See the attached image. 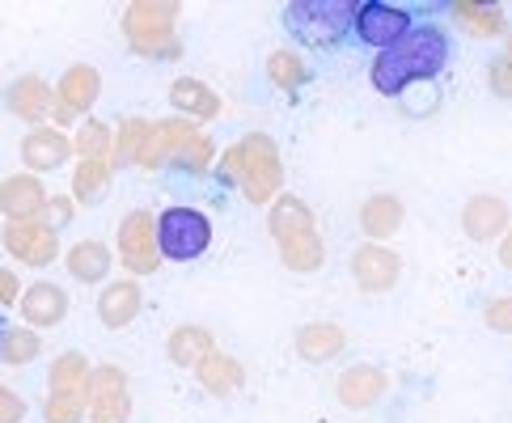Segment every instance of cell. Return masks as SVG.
Returning a JSON list of instances; mask_svg holds the SVG:
<instances>
[{
  "instance_id": "6da1fadb",
  "label": "cell",
  "mask_w": 512,
  "mask_h": 423,
  "mask_svg": "<svg viewBox=\"0 0 512 423\" xmlns=\"http://www.w3.org/2000/svg\"><path fill=\"white\" fill-rule=\"evenodd\" d=\"M453 60V39L441 22H419L411 34H402L394 47L373 55L369 64V85L381 98L398 102L411 85L436 81Z\"/></svg>"
},
{
  "instance_id": "7a4b0ae2",
  "label": "cell",
  "mask_w": 512,
  "mask_h": 423,
  "mask_svg": "<svg viewBox=\"0 0 512 423\" xmlns=\"http://www.w3.org/2000/svg\"><path fill=\"white\" fill-rule=\"evenodd\" d=\"M216 178L221 187H237L246 195V204L254 208H271L276 199L284 195V161H280V149L276 140L267 132H250L237 144L216 157Z\"/></svg>"
},
{
  "instance_id": "3957f363",
  "label": "cell",
  "mask_w": 512,
  "mask_h": 423,
  "mask_svg": "<svg viewBox=\"0 0 512 423\" xmlns=\"http://www.w3.org/2000/svg\"><path fill=\"white\" fill-rule=\"evenodd\" d=\"M280 22L301 47L339 51L356 39V0H292L280 9Z\"/></svg>"
},
{
  "instance_id": "277c9868",
  "label": "cell",
  "mask_w": 512,
  "mask_h": 423,
  "mask_svg": "<svg viewBox=\"0 0 512 423\" xmlns=\"http://www.w3.org/2000/svg\"><path fill=\"white\" fill-rule=\"evenodd\" d=\"M178 0H136L123 9V39L144 60H178L182 43H178Z\"/></svg>"
},
{
  "instance_id": "5b68a950",
  "label": "cell",
  "mask_w": 512,
  "mask_h": 423,
  "mask_svg": "<svg viewBox=\"0 0 512 423\" xmlns=\"http://www.w3.org/2000/svg\"><path fill=\"white\" fill-rule=\"evenodd\" d=\"M432 13H449V5H402V0H356V43L381 55L419 22H432Z\"/></svg>"
},
{
  "instance_id": "8992f818",
  "label": "cell",
  "mask_w": 512,
  "mask_h": 423,
  "mask_svg": "<svg viewBox=\"0 0 512 423\" xmlns=\"http://www.w3.org/2000/svg\"><path fill=\"white\" fill-rule=\"evenodd\" d=\"M212 246V220L191 208V204H174L166 212H157V250L170 263H191Z\"/></svg>"
},
{
  "instance_id": "52a82bcc",
  "label": "cell",
  "mask_w": 512,
  "mask_h": 423,
  "mask_svg": "<svg viewBox=\"0 0 512 423\" xmlns=\"http://www.w3.org/2000/svg\"><path fill=\"white\" fill-rule=\"evenodd\" d=\"M119 263L132 275H157L161 271V250H157V216L149 208H132L119 220Z\"/></svg>"
},
{
  "instance_id": "ba28073f",
  "label": "cell",
  "mask_w": 512,
  "mask_h": 423,
  "mask_svg": "<svg viewBox=\"0 0 512 423\" xmlns=\"http://www.w3.org/2000/svg\"><path fill=\"white\" fill-rule=\"evenodd\" d=\"M0 242H5L9 259H17L22 267H34V271L51 267L60 254V233L51 229L47 220H5Z\"/></svg>"
},
{
  "instance_id": "9c48e42d",
  "label": "cell",
  "mask_w": 512,
  "mask_h": 423,
  "mask_svg": "<svg viewBox=\"0 0 512 423\" xmlns=\"http://www.w3.org/2000/svg\"><path fill=\"white\" fill-rule=\"evenodd\" d=\"M402 280V259L381 246V242H364L352 250V284L360 292H369V297H381V292H390L394 284Z\"/></svg>"
},
{
  "instance_id": "30bf717a",
  "label": "cell",
  "mask_w": 512,
  "mask_h": 423,
  "mask_svg": "<svg viewBox=\"0 0 512 423\" xmlns=\"http://www.w3.org/2000/svg\"><path fill=\"white\" fill-rule=\"evenodd\" d=\"M512 229V208L504 195H474L462 204V233L479 246H500V237Z\"/></svg>"
},
{
  "instance_id": "8fae6325",
  "label": "cell",
  "mask_w": 512,
  "mask_h": 423,
  "mask_svg": "<svg viewBox=\"0 0 512 423\" xmlns=\"http://www.w3.org/2000/svg\"><path fill=\"white\" fill-rule=\"evenodd\" d=\"M72 157V136L60 132L56 123H43V127H30V132L22 136V165L26 174H51L60 170V165H68Z\"/></svg>"
},
{
  "instance_id": "7c38bea8",
  "label": "cell",
  "mask_w": 512,
  "mask_h": 423,
  "mask_svg": "<svg viewBox=\"0 0 512 423\" xmlns=\"http://www.w3.org/2000/svg\"><path fill=\"white\" fill-rule=\"evenodd\" d=\"M390 390V373L381 364H352L335 381V398L347 411H373Z\"/></svg>"
},
{
  "instance_id": "4fadbf2b",
  "label": "cell",
  "mask_w": 512,
  "mask_h": 423,
  "mask_svg": "<svg viewBox=\"0 0 512 423\" xmlns=\"http://www.w3.org/2000/svg\"><path fill=\"white\" fill-rule=\"evenodd\" d=\"M5 110L13 119L30 123V127H43L51 119V110H56V89H51L43 77L26 72V77L5 85Z\"/></svg>"
},
{
  "instance_id": "5bb4252c",
  "label": "cell",
  "mask_w": 512,
  "mask_h": 423,
  "mask_svg": "<svg viewBox=\"0 0 512 423\" xmlns=\"http://www.w3.org/2000/svg\"><path fill=\"white\" fill-rule=\"evenodd\" d=\"M51 191L39 174H9L0 178V212L5 220H43Z\"/></svg>"
},
{
  "instance_id": "9a60e30c",
  "label": "cell",
  "mask_w": 512,
  "mask_h": 423,
  "mask_svg": "<svg viewBox=\"0 0 512 423\" xmlns=\"http://www.w3.org/2000/svg\"><path fill=\"white\" fill-rule=\"evenodd\" d=\"M17 309H22V322L34 326V330L60 326V322L68 318V292H64L56 280H34V284L22 292Z\"/></svg>"
},
{
  "instance_id": "2e32d148",
  "label": "cell",
  "mask_w": 512,
  "mask_h": 423,
  "mask_svg": "<svg viewBox=\"0 0 512 423\" xmlns=\"http://www.w3.org/2000/svg\"><path fill=\"white\" fill-rule=\"evenodd\" d=\"M453 22L462 26V34L470 39H504L512 30L508 26V9L504 5H487V0H453L449 5Z\"/></svg>"
},
{
  "instance_id": "e0dca14e",
  "label": "cell",
  "mask_w": 512,
  "mask_h": 423,
  "mask_svg": "<svg viewBox=\"0 0 512 423\" xmlns=\"http://www.w3.org/2000/svg\"><path fill=\"white\" fill-rule=\"evenodd\" d=\"M102 94V72L94 64H72L60 72V81H56V102L64 110H72V115H89V106L98 102Z\"/></svg>"
},
{
  "instance_id": "ac0fdd59",
  "label": "cell",
  "mask_w": 512,
  "mask_h": 423,
  "mask_svg": "<svg viewBox=\"0 0 512 423\" xmlns=\"http://www.w3.org/2000/svg\"><path fill=\"white\" fill-rule=\"evenodd\" d=\"M140 309H144V292H140L136 280H111L98 297V318H102L106 330L132 326L140 318Z\"/></svg>"
},
{
  "instance_id": "d6986e66",
  "label": "cell",
  "mask_w": 512,
  "mask_h": 423,
  "mask_svg": "<svg viewBox=\"0 0 512 423\" xmlns=\"http://www.w3.org/2000/svg\"><path fill=\"white\" fill-rule=\"evenodd\" d=\"M170 106L178 110V119H191V123H212L221 115V98L216 89L199 77H178L170 85Z\"/></svg>"
},
{
  "instance_id": "ffe728a7",
  "label": "cell",
  "mask_w": 512,
  "mask_h": 423,
  "mask_svg": "<svg viewBox=\"0 0 512 423\" xmlns=\"http://www.w3.org/2000/svg\"><path fill=\"white\" fill-rule=\"evenodd\" d=\"M292 347H297V356L305 364H326L347 352V330L339 322H305L297 330V339H292Z\"/></svg>"
},
{
  "instance_id": "44dd1931",
  "label": "cell",
  "mask_w": 512,
  "mask_h": 423,
  "mask_svg": "<svg viewBox=\"0 0 512 423\" xmlns=\"http://www.w3.org/2000/svg\"><path fill=\"white\" fill-rule=\"evenodd\" d=\"M212 352H216V339H212V330H208V326L182 322V326H174V330H170L166 356H170L174 369H187V373H195L199 364H204Z\"/></svg>"
},
{
  "instance_id": "7402d4cb",
  "label": "cell",
  "mask_w": 512,
  "mask_h": 423,
  "mask_svg": "<svg viewBox=\"0 0 512 423\" xmlns=\"http://www.w3.org/2000/svg\"><path fill=\"white\" fill-rule=\"evenodd\" d=\"M402 216H407V208H402V199L390 195V191H377L360 204V233L369 237V242H381L386 246V237H394L402 229Z\"/></svg>"
},
{
  "instance_id": "603a6c76",
  "label": "cell",
  "mask_w": 512,
  "mask_h": 423,
  "mask_svg": "<svg viewBox=\"0 0 512 423\" xmlns=\"http://www.w3.org/2000/svg\"><path fill=\"white\" fill-rule=\"evenodd\" d=\"M64 267L77 284H106V275L115 267V254L106 242H98V237H85V242H77L64 254Z\"/></svg>"
},
{
  "instance_id": "cb8c5ba5",
  "label": "cell",
  "mask_w": 512,
  "mask_h": 423,
  "mask_svg": "<svg viewBox=\"0 0 512 423\" xmlns=\"http://www.w3.org/2000/svg\"><path fill=\"white\" fill-rule=\"evenodd\" d=\"M314 212H309L305 199L297 195H280L276 204L267 208V233L276 237V246L292 242V237H301V233H314Z\"/></svg>"
},
{
  "instance_id": "d4e9b609",
  "label": "cell",
  "mask_w": 512,
  "mask_h": 423,
  "mask_svg": "<svg viewBox=\"0 0 512 423\" xmlns=\"http://www.w3.org/2000/svg\"><path fill=\"white\" fill-rule=\"evenodd\" d=\"M195 381L204 385L208 394L225 398V394H237L246 385V369H242V360H237V356H225L221 347H216V352L195 369Z\"/></svg>"
},
{
  "instance_id": "484cf974",
  "label": "cell",
  "mask_w": 512,
  "mask_h": 423,
  "mask_svg": "<svg viewBox=\"0 0 512 423\" xmlns=\"http://www.w3.org/2000/svg\"><path fill=\"white\" fill-rule=\"evenodd\" d=\"M89 377H94V364L81 352H60L47 369V390L51 394H89Z\"/></svg>"
},
{
  "instance_id": "4316f807",
  "label": "cell",
  "mask_w": 512,
  "mask_h": 423,
  "mask_svg": "<svg viewBox=\"0 0 512 423\" xmlns=\"http://www.w3.org/2000/svg\"><path fill=\"white\" fill-rule=\"evenodd\" d=\"M111 178H115L111 161H77V170H72V199L81 208L102 204V195L111 191Z\"/></svg>"
},
{
  "instance_id": "83f0119b",
  "label": "cell",
  "mask_w": 512,
  "mask_h": 423,
  "mask_svg": "<svg viewBox=\"0 0 512 423\" xmlns=\"http://www.w3.org/2000/svg\"><path fill=\"white\" fill-rule=\"evenodd\" d=\"M72 153L81 161H111L115 153V127L102 119H81L72 132Z\"/></svg>"
},
{
  "instance_id": "f1b7e54d",
  "label": "cell",
  "mask_w": 512,
  "mask_h": 423,
  "mask_svg": "<svg viewBox=\"0 0 512 423\" xmlns=\"http://www.w3.org/2000/svg\"><path fill=\"white\" fill-rule=\"evenodd\" d=\"M280 263L288 271H297V275H314L322 271L326 263V242H322V233H301V237H292V242L280 246Z\"/></svg>"
},
{
  "instance_id": "f546056e",
  "label": "cell",
  "mask_w": 512,
  "mask_h": 423,
  "mask_svg": "<svg viewBox=\"0 0 512 423\" xmlns=\"http://www.w3.org/2000/svg\"><path fill=\"white\" fill-rule=\"evenodd\" d=\"M267 81L284 89V94H297V89L309 85V64L292 47H276L267 55Z\"/></svg>"
},
{
  "instance_id": "4dcf8cb0",
  "label": "cell",
  "mask_w": 512,
  "mask_h": 423,
  "mask_svg": "<svg viewBox=\"0 0 512 423\" xmlns=\"http://www.w3.org/2000/svg\"><path fill=\"white\" fill-rule=\"evenodd\" d=\"M149 132H153V119H140V115L123 119V123L115 127V153H111V165H115V170H123V165H136V161H140V149H144V140H149Z\"/></svg>"
},
{
  "instance_id": "1f68e13d",
  "label": "cell",
  "mask_w": 512,
  "mask_h": 423,
  "mask_svg": "<svg viewBox=\"0 0 512 423\" xmlns=\"http://www.w3.org/2000/svg\"><path fill=\"white\" fill-rule=\"evenodd\" d=\"M43 356V335L34 326H9L5 330V347H0V360L9 364V369H26Z\"/></svg>"
},
{
  "instance_id": "d6a6232c",
  "label": "cell",
  "mask_w": 512,
  "mask_h": 423,
  "mask_svg": "<svg viewBox=\"0 0 512 423\" xmlns=\"http://www.w3.org/2000/svg\"><path fill=\"white\" fill-rule=\"evenodd\" d=\"M89 398L81 394H47L43 402V423H85Z\"/></svg>"
},
{
  "instance_id": "836d02e7",
  "label": "cell",
  "mask_w": 512,
  "mask_h": 423,
  "mask_svg": "<svg viewBox=\"0 0 512 423\" xmlns=\"http://www.w3.org/2000/svg\"><path fill=\"white\" fill-rule=\"evenodd\" d=\"M398 106L407 110L411 119H424V115H436V106H441V89H436V81H424V85H411L407 94L398 98Z\"/></svg>"
},
{
  "instance_id": "e575fe53",
  "label": "cell",
  "mask_w": 512,
  "mask_h": 423,
  "mask_svg": "<svg viewBox=\"0 0 512 423\" xmlns=\"http://www.w3.org/2000/svg\"><path fill=\"white\" fill-rule=\"evenodd\" d=\"M111 394H127V369L119 364H98L94 377H89V402L94 398H111Z\"/></svg>"
},
{
  "instance_id": "d590c367",
  "label": "cell",
  "mask_w": 512,
  "mask_h": 423,
  "mask_svg": "<svg viewBox=\"0 0 512 423\" xmlns=\"http://www.w3.org/2000/svg\"><path fill=\"white\" fill-rule=\"evenodd\" d=\"M89 423H132V398L127 394L94 398L89 402Z\"/></svg>"
},
{
  "instance_id": "8d00e7d4",
  "label": "cell",
  "mask_w": 512,
  "mask_h": 423,
  "mask_svg": "<svg viewBox=\"0 0 512 423\" xmlns=\"http://www.w3.org/2000/svg\"><path fill=\"white\" fill-rule=\"evenodd\" d=\"M43 220H47V225L56 229V233H64V229L72 225V220H77V199H72V195H51V199H47Z\"/></svg>"
},
{
  "instance_id": "74e56055",
  "label": "cell",
  "mask_w": 512,
  "mask_h": 423,
  "mask_svg": "<svg viewBox=\"0 0 512 423\" xmlns=\"http://www.w3.org/2000/svg\"><path fill=\"white\" fill-rule=\"evenodd\" d=\"M487 85H491V94L512 102V60L508 55H496V60L487 64Z\"/></svg>"
},
{
  "instance_id": "f35d334b",
  "label": "cell",
  "mask_w": 512,
  "mask_h": 423,
  "mask_svg": "<svg viewBox=\"0 0 512 423\" xmlns=\"http://www.w3.org/2000/svg\"><path fill=\"white\" fill-rule=\"evenodd\" d=\"M483 322L496 330V335H512V297H496L483 305Z\"/></svg>"
},
{
  "instance_id": "ab89813d",
  "label": "cell",
  "mask_w": 512,
  "mask_h": 423,
  "mask_svg": "<svg viewBox=\"0 0 512 423\" xmlns=\"http://www.w3.org/2000/svg\"><path fill=\"white\" fill-rule=\"evenodd\" d=\"M26 398L22 394H13L9 385H0V423H22L26 419Z\"/></svg>"
},
{
  "instance_id": "60d3db41",
  "label": "cell",
  "mask_w": 512,
  "mask_h": 423,
  "mask_svg": "<svg viewBox=\"0 0 512 423\" xmlns=\"http://www.w3.org/2000/svg\"><path fill=\"white\" fill-rule=\"evenodd\" d=\"M22 280H17V271H9V267H0V309L5 305H17L22 301Z\"/></svg>"
},
{
  "instance_id": "b9f144b4",
  "label": "cell",
  "mask_w": 512,
  "mask_h": 423,
  "mask_svg": "<svg viewBox=\"0 0 512 423\" xmlns=\"http://www.w3.org/2000/svg\"><path fill=\"white\" fill-rule=\"evenodd\" d=\"M496 254H500V267L504 271H512V229L500 237V246H496Z\"/></svg>"
},
{
  "instance_id": "7bdbcfd3",
  "label": "cell",
  "mask_w": 512,
  "mask_h": 423,
  "mask_svg": "<svg viewBox=\"0 0 512 423\" xmlns=\"http://www.w3.org/2000/svg\"><path fill=\"white\" fill-rule=\"evenodd\" d=\"M500 55H508V60H512V30L504 34V51H500Z\"/></svg>"
},
{
  "instance_id": "ee69618b",
  "label": "cell",
  "mask_w": 512,
  "mask_h": 423,
  "mask_svg": "<svg viewBox=\"0 0 512 423\" xmlns=\"http://www.w3.org/2000/svg\"><path fill=\"white\" fill-rule=\"evenodd\" d=\"M5 330H9V326H5V322H0V347H5Z\"/></svg>"
}]
</instances>
